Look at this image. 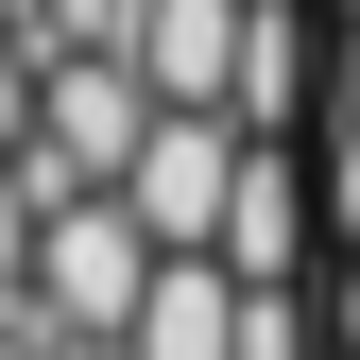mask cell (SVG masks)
<instances>
[{
	"label": "cell",
	"mask_w": 360,
	"mask_h": 360,
	"mask_svg": "<svg viewBox=\"0 0 360 360\" xmlns=\"http://www.w3.org/2000/svg\"><path fill=\"white\" fill-rule=\"evenodd\" d=\"M155 275L172 257L138 240V206H52V240H34V326L52 343H120L155 309Z\"/></svg>",
	"instance_id": "obj_1"
},
{
	"label": "cell",
	"mask_w": 360,
	"mask_h": 360,
	"mask_svg": "<svg viewBox=\"0 0 360 360\" xmlns=\"http://www.w3.org/2000/svg\"><path fill=\"white\" fill-rule=\"evenodd\" d=\"M240 172H257V138L240 120H155V155H138V240L155 257H223V223H240Z\"/></svg>",
	"instance_id": "obj_2"
},
{
	"label": "cell",
	"mask_w": 360,
	"mask_h": 360,
	"mask_svg": "<svg viewBox=\"0 0 360 360\" xmlns=\"http://www.w3.org/2000/svg\"><path fill=\"white\" fill-rule=\"evenodd\" d=\"M120 69H138L172 120H240V69H257V0H155Z\"/></svg>",
	"instance_id": "obj_3"
},
{
	"label": "cell",
	"mask_w": 360,
	"mask_h": 360,
	"mask_svg": "<svg viewBox=\"0 0 360 360\" xmlns=\"http://www.w3.org/2000/svg\"><path fill=\"white\" fill-rule=\"evenodd\" d=\"M240 326H257V292L223 275V257H172V275H155V309L120 326V360H240Z\"/></svg>",
	"instance_id": "obj_4"
},
{
	"label": "cell",
	"mask_w": 360,
	"mask_h": 360,
	"mask_svg": "<svg viewBox=\"0 0 360 360\" xmlns=\"http://www.w3.org/2000/svg\"><path fill=\"white\" fill-rule=\"evenodd\" d=\"M0 18L34 34V69H86V52H138V18H155V0H0Z\"/></svg>",
	"instance_id": "obj_5"
},
{
	"label": "cell",
	"mask_w": 360,
	"mask_h": 360,
	"mask_svg": "<svg viewBox=\"0 0 360 360\" xmlns=\"http://www.w3.org/2000/svg\"><path fill=\"white\" fill-rule=\"evenodd\" d=\"M240 360H343V309H326V292H257Z\"/></svg>",
	"instance_id": "obj_6"
},
{
	"label": "cell",
	"mask_w": 360,
	"mask_h": 360,
	"mask_svg": "<svg viewBox=\"0 0 360 360\" xmlns=\"http://www.w3.org/2000/svg\"><path fill=\"white\" fill-rule=\"evenodd\" d=\"M34 240H52V206H34V172L0 155V309H34Z\"/></svg>",
	"instance_id": "obj_7"
},
{
	"label": "cell",
	"mask_w": 360,
	"mask_h": 360,
	"mask_svg": "<svg viewBox=\"0 0 360 360\" xmlns=\"http://www.w3.org/2000/svg\"><path fill=\"white\" fill-rule=\"evenodd\" d=\"M34 103H52V69H34L18 18H0V155H34Z\"/></svg>",
	"instance_id": "obj_8"
},
{
	"label": "cell",
	"mask_w": 360,
	"mask_h": 360,
	"mask_svg": "<svg viewBox=\"0 0 360 360\" xmlns=\"http://www.w3.org/2000/svg\"><path fill=\"white\" fill-rule=\"evenodd\" d=\"M326 155V206H343V275H360V138H309Z\"/></svg>",
	"instance_id": "obj_9"
},
{
	"label": "cell",
	"mask_w": 360,
	"mask_h": 360,
	"mask_svg": "<svg viewBox=\"0 0 360 360\" xmlns=\"http://www.w3.org/2000/svg\"><path fill=\"white\" fill-rule=\"evenodd\" d=\"M326 138H360V18H343V86H326Z\"/></svg>",
	"instance_id": "obj_10"
},
{
	"label": "cell",
	"mask_w": 360,
	"mask_h": 360,
	"mask_svg": "<svg viewBox=\"0 0 360 360\" xmlns=\"http://www.w3.org/2000/svg\"><path fill=\"white\" fill-rule=\"evenodd\" d=\"M0 360H52V326H34V309H0Z\"/></svg>",
	"instance_id": "obj_11"
},
{
	"label": "cell",
	"mask_w": 360,
	"mask_h": 360,
	"mask_svg": "<svg viewBox=\"0 0 360 360\" xmlns=\"http://www.w3.org/2000/svg\"><path fill=\"white\" fill-rule=\"evenodd\" d=\"M52 360H120V343H52Z\"/></svg>",
	"instance_id": "obj_12"
}]
</instances>
